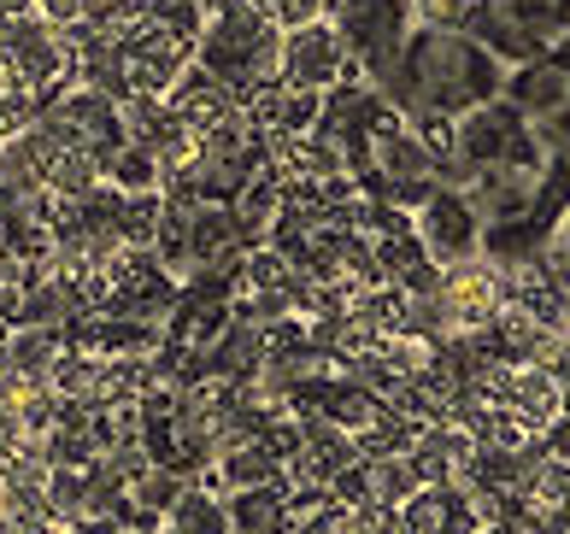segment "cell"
<instances>
[{"mask_svg":"<svg viewBox=\"0 0 570 534\" xmlns=\"http://www.w3.org/2000/svg\"><path fill=\"white\" fill-rule=\"evenodd\" d=\"M541 265L553 270V283L570 294V206H564V218L553 224V235H547V247H541Z\"/></svg>","mask_w":570,"mask_h":534,"instance_id":"cell-14","label":"cell"},{"mask_svg":"<svg viewBox=\"0 0 570 534\" xmlns=\"http://www.w3.org/2000/svg\"><path fill=\"white\" fill-rule=\"evenodd\" d=\"M464 36L505 71H518L570 41V0H476L464 18Z\"/></svg>","mask_w":570,"mask_h":534,"instance_id":"cell-3","label":"cell"},{"mask_svg":"<svg viewBox=\"0 0 570 534\" xmlns=\"http://www.w3.org/2000/svg\"><path fill=\"white\" fill-rule=\"evenodd\" d=\"M559 53H564V59H570V41H564V48H559Z\"/></svg>","mask_w":570,"mask_h":534,"instance_id":"cell-19","label":"cell"},{"mask_svg":"<svg viewBox=\"0 0 570 534\" xmlns=\"http://www.w3.org/2000/svg\"><path fill=\"white\" fill-rule=\"evenodd\" d=\"M130 0H77V18L82 24H107V18H124Z\"/></svg>","mask_w":570,"mask_h":534,"instance_id":"cell-16","label":"cell"},{"mask_svg":"<svg viewBox=\"0 0 570 534\" xmlns=\"http://www.w3.org/2000/svg\"><path fill=\"white\" fill-rule=\"evenodd\" d=\"M464 200H471V211L482 218V229H512L530 218V206L541 195V170H523V165H482L464 177L459 188Z\"/></svg>","mask_w":570,"mask_h":534,"instance_id":"cell-8","label":"cell"},{"mask_svg":"<svg viewBox=\"0 0 570 534\" xmlns=\"http://www.w3.org/2000/svg\"><path fill=\"white\" fill-rule=\"evenodd\" d=\"M482 165H523V170H541V141L530 130V118L505 100H489L476 112L453 118V165H448V182L441 188H464V177Z\"/></svg>","mask_w":570,"mask_h":534,"instance_id":"cell-4","label":"cell"},{"mask_svg":"<svg viewBox=\"0 0 570 534\" xmlns=\"http://www.w3.org/2000/svg\"><path fill=\"white\" fill-rule=\"evenodd\" d=\"M165 106H171L177 123H183V130L195 136V141H200V136H213L218 123H229V118L242 112L236 95H229L218 77H206L200 66H188V71L171 82V95H165Z\"/></svg>","mask_w":570,"mask_h":534,"instance_id":"cell-10","label":"cell"},{"mask_svg":"<svg viewBox=\"0 0 570 534\" xmlns=\"http://www.w3.org/2000/svg\"><path fill=\"white\" fill-rule=\"evenodd\" d=\"M535 141H541V159L570 165V118H559L553 130H535Z\"/></svg>","mask_w":570,"mask_h":534,"instance_id":"cell-15","label":"cell"},{"mask_svg":"<svg viewBox=\"0 0 570 534\" xmlns=\"http://www.w3.org/2000/svg\"><path fill=\"white\" fill-rule=\"evenodd\" d=\"M476 0H406L412 12V30H464Z\"/></svg>","mask_w":570,"mask_h":534,"instance_id":"cell-13","label":"cell"},{"mask_svg":"<svg viewBox=\"0 0 570 534\" xmlns=\"http://www.w3.org/2000/svg\"><path fill=\"white\" fill-rule=\"evenodd\" d=\"M66 534H124L112 517H89V523H77V528H66Z\"/></svg>","mask_w":570,"mask_h":534,"instance_id":"cell-17","label":"cell"},{"mask_svg":"<svg viewBox=\"0 0 570 534\" xmlns=\"http://www.w3.org/2000/svg\"><path fill=\"white\" fill-rule=\"evenodd\" d=\"M365 464V487H371V505L376 511H400L417 494V469L406 453H389V458H358Z\"/></svg>","mask_w":570,"mask_h":534,"instance_id":"cell-12","label":"cell"},{"mask_svg":"<svg viewBox=\"0 0 570 534\" xmlns=\"http://www.w3.org/2000/svg\"><path fill=\"white\" fill-rule=\"evenodd\" d=\"M505 106H518L530 118V130H553L559 118H570V59L564 53H541L530 66L505 71Z\"/></svg>","mask_w":570,"mask_h":534,"instance_id":"cell-9","label":"cell"},{"mask_svg":"<svg viewBox=\"0 0 570 534\" xmlns=\"http://www.w3.org/2000/svg\"><path fill=\"white\" fill-rule=\"evenodd\" d=\"M400 118H464L500 100L505 66L489 59L464 30H412L400 41L394 66L371 82Z\"/></svg>","mask_w":570,"mask_h":534,"instance_id":"cell-1","label":"cell"},{"mask_svg":"<svg viewBox=\"0 0 570 534\" xmlns=\"http://www.w3.org/2000/svg\"><path fill=\"white\" fill-rule=\"evenodd\" d=\"M412 229L424 253L435 265H459V259H476L482 253V218L471 211V200L459 188H435V195L412 211Z\"/></svg>","mask_w":570,"mask_h":534,"instance_id":"cell-7","label":"cell"},{"mask_svg":"<svg viewBox=\"0 0 570 534\" xmlns=\"http://www.w3.org/2000/svg\"><path fill=\"white\" fill-rule=\"evenodd\" d=\"M394 534H482L471 505L453 487H417V494L394 511Z\"/></svg>","mask_w":570,"mask_h":534,"instance_id":"cell-11","label":"cell"},{"mask_svg":"<svg viewBox=\"0 0 570 534\" xmlns=\"http://www.w3.org/2000/svg\"><path fill=\"white\" fill-rule=\"evenodd\" d=\"M0 534H24V528H18L12 517H0Z\"/></svg>","mask_w":570,"mask_h":534,"instance_id":"cell-18","label":"cell"},{"mask_svg":"<svg viewBox=\"0 0 570 534\" xmlns=\"http://www.w3.org/2000/svg\"><path fill=\"white\" fill-rule=\"evenodd\" d=\"M358 77V66L347 59L335 24H306V30H283V89H306V95H330L335 82Z\"/></svg>","mask_w":570,"mask_h":534,"instance_id":"cell-6","label":"cell"},{"mask_svg":"<svg viewBox=\"0 0 570 534\" xmlns=\"http://www.w3.org/2000/svg\"><path fill=\"white\" fill-rule=\"evenodd\" d=\"M195 66L206 77H218L247 112L265 89L283 82V30L265 24L247 0H224V7L206 18L200 41H195Z\"/></svg>","mask_w":570,"mask_h":534,"instance_id":"cell-2","label":"cell"},{"mask_svg":"<svg viewBox=\"0 0 570 534\" xmlns=\"http://www.w3.org/2000/svg\"><path fill=\"white\" fill-rule=\"evenodd\" d=\"M330 24L342 36L347 59L358 66V77L376 82L394 66L400 41L412 36V12H406V0H335Z\"/></svg>","mask_w":570,"mask_h":534,"instance_id":"cell-5","label":"cell"}]
</instances>
